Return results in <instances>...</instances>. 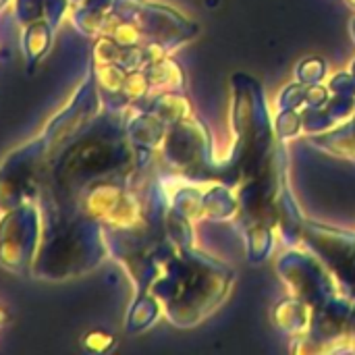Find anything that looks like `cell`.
Returning <instances> with one entry per match:
<instances>
[]
</instances>
